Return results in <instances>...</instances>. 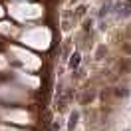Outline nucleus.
Segmentation results:
<instances>
[{
	"label": "nucleus",
	"instance_id": "f257e3e1",
	"mask_svg": "<svg viewBox=\"0 0 131 131\" xmlns=\"http://www.w3.org/2000/svg\"><path fill=\"white\" fill-rule=\"evenodd\" d=\"M117 14H119V16H127V14H131V0H125L123 4L117 6Z\"/></svg>",
	"mask_w": 131,
	"mask_h": 131
},
{
	"label": "nucleus",
	"instance_id": "f03ea898",
	"mask_svg": "<svg viewBox=\"0 0 131 131\" xmlns=\"http://www.w3.org/2000/svg\"><path fill=\"white\" fill-rule=\"evenodd\" d=\"M109 10H111V2H105V4L101 6V10H99V18H103L107 12H109Z\"/></svg>",
	"mask_w": 131,
	"mask_h": 131
},
{
	"label": "nucleus",
	"instance_id": "7ed1b4c3",
	"mask_svg": "<svg viewBox=\"0 0 131 131\" xmlns=\"http://www.w3.org/2000/svg\"><path fill=\"white\" fill-rule=\"evenodd\" d=\"M78 64H80V54H74L70 60V68H78Z\"/></svg>",
	"mask_w": 131,
	"mask_h": 131
},
{
	"label": "nucleus",
	"instance_id": "20e7f679",
	"mask_svg": "<svg viewBox=\"0 0 131 131\" xmlns=\"http://www.w3.org/2000/svg\"><path fill=\"white\" fill-rule=\"evenodd\" d=\"M78 119H80V113H78V111H74V113L70 115V127H74L75 123H78Z\"/></svg>",
	"mask_w": 131,
	"mask_h": 131
}]
</instances>
